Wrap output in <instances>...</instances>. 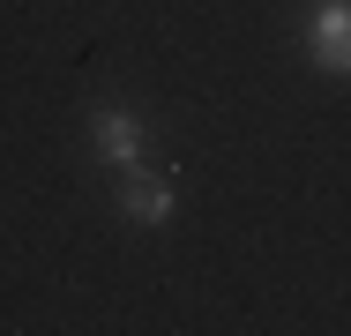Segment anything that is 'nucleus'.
<instances>
[{"label": "nucleus", "mask_w": 351, "mask_h": 336, "mask_svg": "<svg viewBox=\"0 0 351 336\" xmlns=\"http://www.w3.org/2000/svg\"><path fill=\"white\" fill-rule=\"evenodd\" d=\"M299 38H306V60L322 75H344L351 82V8L344 0H314L306 23H299Z\"/></svg>", "instance_id": "f257e3e1"}, {"label": "nucleus", "mask_w": 351, "mask_h": 336, "mask_svg": "<svg viewBox=\"0 0 351 336\" xmlns=\"http://www.w3.org/2000/svg\"><path fill=\"white\" fill-rule=\"evenodd\" d=\"M142 142H149L142 112H128V105H90V157L97 165L128 172V165H142Z\"/></svg>", "instance_id": "f03ea898"}, {"label": "nucleus", "mask_w": 351, "mask_h": 336, "mask_svg": "<svg viewBox=\"0 0 351 336\" xmlns=\"http://www.w3.org/2000/svg\"><path fill=\"white\" fill-rule=\"evenodd\" d=\"M112 202H120L128 224H172V217H180V180H172V172H142V165H128Z\"/></svg>", "instance_id": "7ed1b4c3"}, {"label": "nucleus", "mask_w": 351, "mask_h": 336, "mask_svg": "<svg viewBox=\"0 0 351 336\" xmlns=\"http://www.w3.org/2000/svg\"><path fill=\"white\" fill-rule=\"evenodd\" d=\"M344 8H351V0H344Z\"/></svg>", "instance_id": "20e7f679"}]
</instances>
